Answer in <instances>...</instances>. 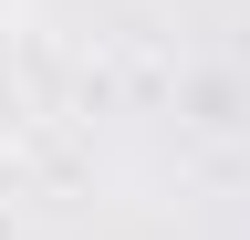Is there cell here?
Instances as JSON below:
<instances>
[{
  "label": "cell",
  "instance_id": "1",
  "mask_svg": "<svg viewBox=\"0 0 250 240\" xmlns=\"http://www.w3.org/2000/svg\"><path fill=\"white\" fill-rule=\"evenodd\" d=\"M21 136H31V84H21V63H11V52H0V157H11Z\"/></svg>",
  "mask_w": 250,
  "mask_h": 240
}]
</instances>
